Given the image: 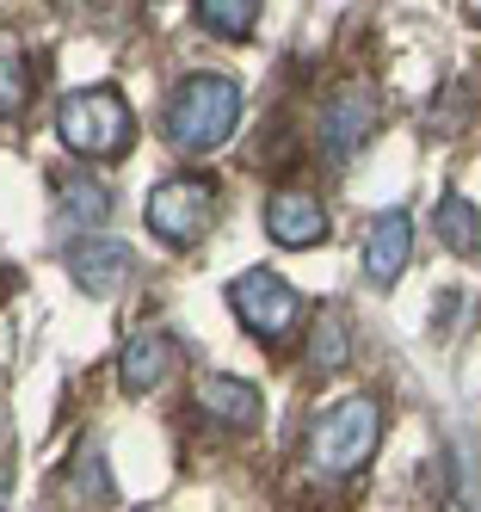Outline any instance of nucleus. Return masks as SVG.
Listing matches in <instances>:
<instances>
[{
  "label": "nucleus",
  "instance_id": "1",
  "mask_svg": "<svg viewBox=\"0 0 481 512\" xmlns=\"http://www.w3.org/2000/svg\"><path fill=\"white\" fill-rule=\"evenodd\" d=\"M241 124V87L235 81H222V75H192V81H179L173 99H167V142L185 155H204V149H222V142L235 136Z\"/></svg>",
  "mask_w": 481,
  "mask_h": 512
},
{
  "label": "nucleus",
  "instance_id": "2",
  "mask_svg": "<svg viewBox=\"0 0 481 512\" xmlns=\"http://www.w3.org/2000/svg\"><path fill=\"white\" fill-rule=\"evenodd\" d=\"M377 438H383V408L370 395H346V401H333V408L315 414V426H309V469L315 475H352V469L370 463Z\"/></svg>",
  "mask_w": 481,
  "mask_h": 512
},
{
  "label": "nucleus",
  "instance_id": "3",
  "mask_svg": "<svg viewBox=\"0 0 481 512\" xmlns=\"http://www.w3.org/2000/svg\"><path fill=\"white\" fill-rule=\"evenodd\" d=\"M62 142L74 155H87V161H105V155H124L130 142H136V118H130V105L124 93H111V87H87V93H74L62 99V118H56Z\"/></svg>",
  "mask_w": 481,
  "mask_h": 512
},
{
  "label": "nucleus",
  "instance_id": "4",
  "mask_svg": "<svg viewBox=\"0 0 481 512\" xmlns=\"http://www.w3.org/2000/svg\"><path fill=\"white\" fill-rule=\"evenodd\" d=\"M229 303H235V315H241L247 334H253V340H266V346H284V340L296 334V315H303L296 290H290L278 272H266V266L241 272V278L229 284Z\"/></svg>",
  "mask_w": 481,
  "mask_h": 512
},
{
  "label": "nucleus",
  "instance_id": "5",
  "mask_svg": "<svg viewBox=\"0 0 481 512\" xmlns=\"http://www.w3.org/2000/svg\"><path fill=\"white\" fill-rule=\"evenodd\" d=\"M210 223H216V186L210 179H161V186L148 192V229L167 247L204 241Z\"/></svg>",
  "mask_w": 481,
  "mask_h": 512
},
{
  "label": "nucleus",
  "instance_id": "6",
  "mask_svg": "<svg viewBox=\"0 0 481 512\" xmlns=\"http://www.w3.org/2000/svg\"><path fill=\"white\" fill-rule=\"evenodd\" d=\"M130 266H136V253L124 241H111V235H93V241H74L68 247V272H74V284H81V290H93V297L124 290Z\"/></svg>",
  "mask_w": 481,
  "mask_h": 512
},
{
  "label": "nucleus",
  "instance_id": "7",
  "mask_svg": "<svg viewBox=\"0 0 481 512\" xmlns=\"http://www.w3.org/2000/svg\"><path fill=\"white\" fill-rule=\"evenodd\" d=\"M370 118H377V99H370V87L333 93L327 118H321V149H327V161H352V149L370 136Z\"/></svg>",
  "mask_w": 481,
  "mask_h": 512
},
{
  "label": "nucleus",
  "instance_id": "8",
  "mask_svg": "<svg viewBox=\"0 0 481 512\" xmlns=\"http://www.w3.org/2000/svg\"><path fill=\"white\" fill-rule=\"evenodd\" d=\"M407 253H414V223H407V210H383L377 223H370V235H364V278L389 290L401 278V266H407Z\"/></svg>",
  "mask_w": 481,
  "mask_h": 512
},
{
  "label": "nucleus",
  "instance_id": "9",
  "mask_svg": "<svg viewBox=\"0 0 481 512\" xmlns=\"http://www.w3.org/2000/svg\"><path fill=\"white\" fill-rule=\"evenodd\" d=\"M266 235L278 241V247H315L321 235H327V210H321V198L315 192H272V204H266Z\"/></svg>",
  "mask_w": 481,
  "mask_h": 512
},
{
  "label": "nucleus",
  "instance_id": "10",
  "mask_svg": "<svg viewBox=\"0 0 481 512\" xmlns=\"http://www.w3.org/2000/svg\"><path fill=\"white\" fill-rule=\"evenodd\" d=\"M198 408L210 420H229V426H253L259 420V389L241 383V377H198Z\"/></svg>",
  "mask_w": 481,
  "mask_h": 512
},
{
  "label": "nucleus",
  "instance_id": "11",
  "mask_svg": "<svg viewBox=\"0 0 481 512\" xmlns=\"http://www.w3.org/2000/svg\"><path fill=\"white\" fill-rule=\"evenodd\" d=\"M173 364H179V346H173L167 334H136V340L124 346V364H118V371H124V389L142 395V389H155Z\"/></svg>",
  "mask_w": 481,
  "mask_h": 512
},
{
  "label": "nucleus",
  "instance_id": "12",
  "mask_svg": "<svg viewBox=\"0 0 481 512\" xmlns=\"http://www.w3.org/2000/svg\"><path fill=\"white\" fill-rule=\"evenodd\" d=\"M438 241L451 247V253H463V260L481 247V210H475L463 192H444V198H438Z\"/></svg>",
  "mask_w": 481,
  "mask_h": 512
},
{
  "label": "nucleus",
  "instance_id": "13",
  "mask_svg": "<svg viewBox=\"0 0 481 512\" xmlns=\"http://www.w3.org/2000/svg\"><path fill=\"white\" fill-rule=\"evenodd\" d=\"M56 204H62V216H74V223H99V216H111V192L99 186V179H87V173L56 179Z\"/></svg>",
  "mask_w": 481,
  "mask_h": 512
},
{
  "label": "nucleus",
  "instance_id": "14",
  "mask_svg": "<svg viewBox=\"0 0 481 512\" xmlns=\"http://www.w3.org/2000/svg\"><path fill=\"white\" fill-rule=\"evenodd\" d=\"M198 19L216 38H247L253 19H259V0H198Z\"/></svg>",
  "mask_w": 481,
  "mask_h": 512
},
{
  "label": "nucleus",
  "instance_id": "15",
  "mask_svg": "<svg viewBox=\"0 0 481 512\" xmlns=\"http://www.w3.org/2000/svg\"><path fill=\"white\" fill-rule=\"evenodd\" d=\"M25 105H31V62L0 50V124H13Z\"/></svg>",
  "mask_w": 481,
  "mask_h": 512
},
{
  "label": "nucleus",
  "instance_id": "16",
  "mask_svg": "<svg viewBox=\"0 0 481 512\" xmlns=\"http://www.w3.org/2000/svg\"><path fill=\"white\" fill-rule=\"evenodd\" d=\"M309 358L321 364V371H340V364H346V315L340 309H321V327H315V340H309Z\"/></svg>",
  "mask_w": 481,
  "mask_h": 512
}]
</instances>
